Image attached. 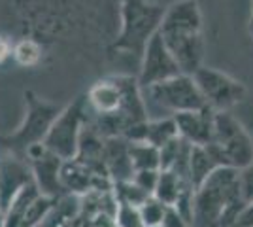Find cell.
Returning <instances> with one entry per match:
<instances>
[{
    "mask_svg": "<svg viewBox=\"0 0 253 227\" xmlns=\"http://www.w3.org/2000/svg\"><path fill=\"white\" fill-rule=\"evenodd\" d=\"M159 34L183 74L193 76L202 66V13L197 0H176L163 13Z\"/></svg>",
    "mask_w": 253,
    "mask_h": 227,
    "instance_id": "obj_1",
    "label": "cell"
},
{
    "mask_svg": "<svg viewBox=\"0 0 253 227\" xmlns=\"http://www.w3.org/2000/svg\"><path fill=\"white\" fill-rule=\"evenodd\" d=\"M244 206L240 173L219 167L195 189L193 227H234Z\"/></svg>",
    "mask_w": 253,
    "mask_h": 227,
    "instance_id": "obj_2",
    "label": "cell"
},
{
    "mask_svg": "<svg viewBox=\"0 0 253 227\" xmlns=\"http://www.w3.org/2000/svg\"><path fill=\"white\" fill-rule=\"evenodd\" d=\"M148 119L174 118L183 112L206 108L193 76L178 74L161 84L142 89Z\"/></svg>",
    "mask_w": 253,
    "mask_h": 227,
    "instance_id": "obj_3",
    "label": "cell"
},
{
    "mask_svg": "<svg viewBox=\"0 0 253 227\" xmlns=\"http://www.w3.org/2000/svg\"><path fill=\"white\" fill-rule=\"evenodd\" d=\"M208 148L219 167L242 171L253 161V136L231 112H215L213 135Z\"/></svg>",
    "mask_w": 253,
    "mask_h": 227,
    "instance_id": "obj_4",
    "label": "cell"
},
{
    "mask_svg": "<svg viewBox=\"0 0 253 227\" xmlns=\"http://www.w3.org/2000/svg\"><path fill=\"white\" fill-rule=\"evenodd\" d=\"M25 102H27V116L19 125V129L10 136L2 138L6 151H11L15 155H25L31 146L42 144L47 131L51 129L53 121L63 110L57 104L36 97L32 91L25 93Z\"/></svg>",
    "mask_w": 253,
    "mask_h": 227,
    "instance_id": "obj_5",
    "label": "cell"
},
{
    "mask_svg": "<svg viewBox=\"0 0 253 227\" xmlns=\"http://www.w3.org/2000/svg\"><path fill=\"white\" fill-rule=\"evenodd\" d=\"M87 106V97H80L70 102L66 108L61 110V114L53 121L51 129L47 131L43 138V146L63 161L74 159L78 153L82 131L89 121Z\"/></svg>",
    "mask_w": 253,
    "mask_h": 227,
    "instance_id": "obj_6",
    "label": "cell"
},
{
    "mask_svg": "<svg viewBox=\"0 0 253 227\" xmlns=\"http://www.w3.org/2000/svg\"><path fill=\"white\" fill-rule=\"evenodd\" d=\"M193 80L199 87L206 106L213 112H231V108L246 98V87L242 82L234 80L232 76L225 74L217 68L202 65L193 74Z\"/></svg>",
    "mask_w": 253,
    "mask_h": 227,
    "instance_id": "obj_7",
    "label": "cell"
},
{
    "mask_svg": "<svg viewBox=\"0 0 253 227\" xmlns=\"http://www.w3.org/2000/svg\"><path fill=\"white\" fill-rule=\"evenodd\" d=\"M165 10L157 6H149L142 0H126L125 2V29L121 36V45L128 49H138L140 57L148 40L159 31Z\"/></svg>",
    "mask_w": 253,
    "mask_h": 227,
    "instance_id": "obj_8",
    "label": "cell"
},
{
    "mask_svg": "<svg viewBox=\"0 0 253 227\" xmlns=\"http://www.w3.org/2000/svg\"><path fill=\"white\" fill-rule=\"evenodd\" d=\"M178 74H183V72L179 70L178 63L169 51V47L165 45L161 34L155 33L148 40L140 59V74L136 78L138 86L140 89H146Z\"/></svg>",
    "mask_w": 253,
    "mask_h": 227,
    "instance_id": "obj_9",
    "label": "cell"
},
{
    "mask_svg": "<svg viewBox=\"0 0 253 227\" xmlns=\"http://www.w3.org/2000/svg\"><path fill=\"white\" fill-rule=\"evenodd\" d=\"M25 157L29 159L32 182L40 189V193L53 199H59L61 195H64L63 185H61V165H63L61 157L51 153L43 144L31 146Z\"/></svg>",
    "mask_w": 253,
    "mask_h": 227,
    "instance_id": "obj_10",
    "label": "cell"
},
{
    "mask_svg": "<svg viewBox=\"0 0 253 227\" xmlns=\"http://www.w3.org/2000/svg\"><path fill=\"white\" fill-rule=\"evenodd\" d=\"M31 182L32 171L29 161L11 151L0 155V210L4 212V208L13 201V197Z\"/></svg>",
    "mask_w": 253,
    "mask_h": 227,
    "instance_id": "obj_11",
    "label": "cell"
},
{
    "mask_svg": "<svg viewBox=\"0 0 253 227\" xmlns=\"http://www.w3.org/2000/svg\"><path fill=\"white\" fill-rule=\"evenodd\" d=\"M213 118H215V112L208 106L202 110H193V112H183V114L174 116L179 138L189 142L191 146L210 144L211 135H213Z\"/></svg>",
    "mask_w": 253,
    "mask_h": 227,
    "instance_id": "obj_12",
    "label": "cell"
},
{
    "mask_svg": "<svg viewBox=\"0 0 253 227\" xmlns=\"http://www.w3.org/2000/svg\"><path fill=\"white\" fill-rule=\"evenodd\" d=\"M104 165L106 174L114 184L132 180L134 169H132L130 155H128V140H125V138H106Z\"/></svg>",
    "mask_w": 253,
    "mask_h": 227,
    "instance_id": "obj_13",
    "label": "cell"
},
{
    "mask_svg": "<svg viewBox=\"0 0 253 227\" xmlns=\"http://www.w3.org/2000/svg\"><path fill=\"white\" fill-rule=\"evenodd\" d=\"M87 104L93 108L95 114L119 112L121 104H123V89H121L117 76L96 82L87 93Z\"/></svg>",
    "mask_w": 253,
    "mask_h": 227,
    "instance_id": "obj_14",
    "label": "cell"
},
{
    "mask_svg": "<svg viewBox=\"0 0 253 227\" xmlns=\"http://www.w3.org/2000/svg\"><path fill=\"white\" fill-rule=\"evenodd\" d=\"M40 195L42 193H40V189L36 187L34 182H31L29 185H25L21 191L13 197V201H11L10 205L4 208L0 227H21L29 206H31L32 201H34L36 197H40Z\"/></svg>",
    "mask_w": 253,
    "mask_h": 227,
    "instance_id": "obj_15",
    "label": "cell"
},
{
    "mask_svg": "<svg viewBox=\"0 0 253 227\" xmlns=\"http://www.w3.org/2000/svg\"><path fill=\"white\" fill-rule=\"evenodd\" d=\"M215 169H219V163L213 157L211 150L206 146H193L189 157V182L197 189L199 185L210 176Z\"/></svg>",
    "mask_w": 253,
    "mask_h": 227,
    "instance_id": "obj_16",
    "label": "cell"
},
{
    "mask_svg": "<svg viewBox=\"0 0 253 227\" xmlns=\"http://www.w3.org/2000/svg\"><path fill=\"white\" fill-rule=\"evenodd\" d=\"M187 187H193L189 182H185L181 176H178L172 171H161L159 174V182L157 187L153 191V197L159 199L163 205L167 206H174L178 203V199L181 197V193L187 189ZM195 189V187H193Z\"/></svg>",
    "mask_w": 253,
    "mask_h": 227,
    "instance_id": "obj_17",
    "label": "cell"
},
{
    "mask_svg": "<svg viewBox=\"0 0 253 227\" xmlns=\"http://www.w3.org/2000/svg\"><path fill=\"white\" fill-rule=\"evenodd\" d=\"M178 125L174 118H161L149 119L146 123V133H144V142H148L155 148H163L165 144L178 138Z\"/></svg>",
    "mask_w": 253,
    "mask_h": 227,
    "instance_id": "obj_18",
    "label": "cell"
},
{
    "mask_svg": "<svg viewBox=\"0 0 253 227\" xmlns=\"http://www.w3.org/2000/svg\"><path fill=\"white\" fill-rule=\"evenodd\" d=\"M128 155L134 173L138 171H159V148L148 142H128Z\"/></svg>",
    "mask_w": 253,
    "mask_h": 227,
    "instance_id": "obj_19",
    "label": "cell"
},
{
    "mask_svg": "<svg viewBox=\"0 0 253 227\" xmlns=\"http://www.w3.org/2000/svg\"><path fill=\"white\" fill-rule=\"evenodd\" d=\"M55 203H57V199H53V197H45V195L36 197L25 214L21 227H42L51 214Z\"/></svg>",
    "mask_w": 253,
    "mask_h": 227,
    "instance_id": "obj_20",
    "label": "cell"
},
{
    "mask_svg": "<svg viewBox=\"0 0 253 227\" xmlns=\"http://www.w3.org/2000/svg\"><path fill=\"white\" fill-rule=\"evenodd\" d=\"M114 197L117 203L121 205H132V206H142L148 201L151 195H148L144 189H140L132 180H125V182H116L114 184Z\"/></svg>",
    "mask_w": 253,
    "mask_h": 227,
    "instance_id": "obj_21",
    "label": "cell"
},
{
    "mask_svg": "<svg viewBox=\"0 0 253 227\" xmlns=\"http://www.w3.org/2000/svg\"><path fill=\"white\" fill-rule=\"evenodd\" d=\"M169 206L163 205L159 199H155L153 195L149 197L144 205L140 206V214H142V222H144V227H159L163 226V220H165V214H167Z\"/></svg>",
    "mask_w": 253,
    "mask_h": 227,
    "instance_id": "obj_22",
    "label": "cell"
},
{
    "mask_svg": "<svg viewBox=\"0 0 253 227\" xmlns=\"http://www.w3.org/2000/svg\"><path fill=\"white\" fill-rule=\"evenodd\" d=\"M114 218H116L117 227H144L142 214H140V206L117 203L116 216Z\"/></svg>",
    "mask_w": 253,
    "mask_h": 227,
    "instance_id": "obj_23",
    "label": "cell"
},
{
    "mask_svg": "<svg viewBox=\"0 0 253 227\" xmlns=\"http://www.w3.org/2000/svg\"><path fill=\"white\" fill-rule=\"evenodd\" d=\"M159 174H161V171H138V173H134V176H132V182H134L140 189H144L148 195H153L155 187H157V182H159Z\"/></svg>",
    "mask_w": 253,
    "mask_h": 227,
    "instance_id": "obj_24",
    "label": "cell"
},
{
    "mask_svg": "<svg viewBox=\"0 0 253 227\" xmlns=\"http://www.w3.org/2000/svg\"><path fill=\"white\" fill-rule=\"evenodd\" d=\"M38 47H36V44L32 42H21L15 49H13V57L21 63V65H32L34 61L31 59V55L38 61Z\"/></svg>",
    "mask_w": 253,
    "mask_h": 227,
    "instance_id": "obj_25",
    "label": "cell"
},
{
    "mask_svg": "<svg viewBox=\"0 0 253 227\" xmlns=\"http://www.w3.org/2000/svg\"><path fill=\"white\" fill-rule=\"evenodd\" d=\"M238 173H240V187H242L244 201L250 203L253 199V161Z\"/></svg>",
    "mask_w": 253,
    "mask_h": 227,
    "instance_id": "obj_26",
    "label": "cell"
},
{
    "mask_svg": "<svg viewBox=\"0 0 253 227\" xmlns=\"http://www.w3.org/2000/svg\"><path fill=\"white\" fill-rule=\"evenodd\" d=\"M161 227H193V226H191L189 220L181 216L176 208L169 206V210H167V214H165V220H163V226Z\"/></svg>",
    "mask_w": 253,
    "mask_h": 227,
    "instance_id": "obj_27",
    "label": "cell"
},
{
    "mask_svg": "<svg viewBox=\"0 0 253 227\" xmlns=\"http://www.w3.org/2000/svg\"><path fill=\"white\" fill-rule=\"evenodd\" d=\"M234 227H253V199L250 203H246L244 210L240 212V216L236 220Z\"/></svg>",
    "mask_w": 253,
    "mask_h": 227,
    "instance_id": "obj_28",
    "label": "cell"
},
{
    "mask_svg": "<svg viewBox=\"0 0 253 227\" xmlns=\"http://www.w3.org/2000/svg\"><path fill=\"white\" fill-rule=\"evenodd\" d=\"M11 55V45L6 40H2L0 38V63L6 59V57H10Z\"/></svg>",
    "mask_w": 253,
    "mask_h": 227,
    "instance_id": "obj_29",
    "label": "cell"
},
{
    "mask_svg": "<svg viewBox=\"0 0 253 227\" xmlns=\"http://www.w3.org/2000/svg\"><path fill=\"white\" fill-rule=\"evenodd\" d=\"M250 36L253 40V8H252V15H250Z\"/></svg>",
    "mask_w": 253,
    "mask_h": 227,
    "instance_id": "obj_30",
    "label": "cell"
},
{
    "mask_svg": "<svg viewBox=\"0 0 253 227\" xmlns=\"http://www.w3.org/2000/svg\"><path fill=\"white\" fill-rule=\"evenodd\" d=\"M159 227H161V226H159Z\"/></svg>",
    "mask_w": 253,
    "mask_h": 227,
    "instance_id": "obj_31",
    "label": "cell"
}]
</instances>
